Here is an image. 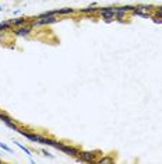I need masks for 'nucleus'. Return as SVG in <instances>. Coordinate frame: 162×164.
I'll list each match as a JSON object with an SVG mask.
<instances>
[{
  "mask_svg": "<svg viewBox=\"0 0 162 164\" xmlns=\"http://www.w3.org/2000/svg\"><path fill=\"white\" fill-rule=\"evenodd\" d=\"M18 133L20 135H23L24 138H27L28 140H31V142H34V143H41V145H48V146H52V147H55V149H60V146H62V143L60 142H58V140H55V139H49V138H43V136H41V135H38V133H29V132H25L24 129H18Z\"/></svg>",
  "mask_w": 162,
  "mask_h": 164,
  "instance_id": "f257e3e1",
  "label": "nucleus"
},
{
  "mask_svg": "<svg viewBox=\"0 0 162 164\" xmlns=\"http://www.w3.org/2000/svg\"><path fill=\"white\" fill-rule=\"evenodd\" d=\"M55 23H58L56 16H49V17H42V19H37V20H34V21H31V27L35 28V27L49 25V24H55Z\"/></svg>",
  "mask_w": 162,
  "mask_h": 164,
  "instance_id": "f03ea898",
  "label": "nucleus"
},
{
  "mask_svg": "<svg viewBox=\"0 0 162 164\" xmlns=\"http://www.w3.org/2000/svg\"><path fill=\"white\" fill-rule=\"evenodd\" d=\"M134 8V6H120V7H113L115 10V19H118L119 21H122L124 19L126 13L127 11H131Z\"/></svg>",
  "mask_w": 162,
  "mask_h": 164,
  "instance_id": "7ed1b4c3",
  "label": "nucleus"
},
{
  "mask_svg": "<svg viewBox=\"0 0 162 164\" xmlns=\"http://www.w3.org/2000/svg\"><path fill=\"white\" fill-rule=\"evenodd\" d=\"M77 161H78V163H92V161H97V160H95V153H94V151H80Z\"/></svg>",
  "mask_w": 162,
  "mask_h": 164,
  "instance_id": "20e7f679",
  "label": "nucleus"
},
{
  "mask_svg": "<svg viewBox=\"0 0 162 164\" xmlns=\"http://www.w3.org/2000/svg\"><path fill=\"white\" fill-rule=\"evenodd\" d=\"M0 121L3 122V124H6L10 129H13V130H16V132H18V129L20 128L16 125V121H14L13 118H10L7 114H4V112H0Z\"/></svg>",
  "mask_w": 162,
  "mask_h": 164,
  "instance_id": "39448f33",
  "label": "nucleus"
},
{
  "mask_svg": "<svg viewBox=\"0 0 162 164\" xmlns=\"http://www.w3.org/2000/svg\"><path fill=\"white\" fill-rule=\"evenodd\" d=\"M60 151H63L64 154H67V156H71V157H77L80 153V150L77 147H74V146H68V145H63L60 146V149H59Z\"/></svg>",
  "mask_w": 162,
  "mask_h": 164,
  "instance_id": "423d86ee",
  "label": "nucleus"
},
{
  "mask_svg": "<svg viewBox=\"0 0 162 164\" xmlns=\"http://www.w3.org/2000/svg\"><path fill=\"white\" fill-rule=\"evenodd\" d=\"M13 32H14V35H17V37H28V35L32 32V27L31 25L16 27V29H14Z\"/></svg>",
  "mask_w": 162,
  "mask_h": 164,
  "instance_id": "0eeeda50",
  "label": "nucleus"
},
{
  "mask_svg": "<svg viewBox=\"0 0 162 164\" xmlns=\"http://www.w3.org/2000/svg\"><path fill=\"white\" fill-rule=\"evenodd\" d=\"M99 14L104 20H112L115 17V10L113 7H102L99 8Z\"/></svg>",
  "mask_w": 162,
  "mask_h": 164,
  "instance_id": "6e6552de",
  "label": "nucleus"
},
{
  "mask_svg": "<svg viewBox=\"0 0 162 164\" xmlns=\"http://www.w3.org/2000/svg\"><path fill=\"white\" fill-rule=\"evenodd\" d=\"M10 24L13 27H23V25H27L29 23V20H27L25 17H18V19H13V20H8Z\"/></svg>",
  "mask_w": 162,
  "mask_h": 164,
  "instance_id": "1a4fd4ad",
  "label": "nucleus"
},
{
  "mask_svg": "<svg viewBox=\"0 0 162 164\" xmlns=\"http://www.w3.org/2000/svg\"><path fill=\"white\" fill-rule=\"evenodd\" d=\"M14 143H16V145L18 146V147H20V149H21V150H23V151H25V154H27V156L29 157V161H31V163H35V160L32 159V154H31V151H29L28 149L25 147V146H24V145H21V143H18V142H14Z\"/></svg>",
  "mask_w": 162,
  "mask_h": 164,
  "instance_id": "9d476101",
  "label": "nucleus"
},
{
  "mask_svg": "<svg viewBox=\"0 0 162 164\" xmlns=\"http://www.w3.org/2000/svg\"><path fill=\"white\" fill-rule=\"evenodd\" d=\"M73 13H74V8H70V7L58 8V14H60V16H67V14H73Z\"/></svg>",
  "mask_w": 162,
  "mask_h": 164,
  "instance_id": "9b49d317",
  "label": "nucleus"
},
{
  "mask_svg": "<svg viewBox=\"0 0 162 164\" xmlns=\"http://www.w3.org/2000/svg\"><path fill=\"white\" fill-rule=\"evenodd\" d=\"M95 11H99V8L95 7V4H91L89 7L87 8H81L80 13H85V14H89V13H95Z\"/></svg>",
  "mask_w": 162,
  "mask_h": 164,
  "instance_id": "f8f14e48",
  "label": "nucleus"
},
{
  "mask_svg": "<svg viewBox=\"0 0 162 164\" xmlns=\"http://www.w3.org/2000/svg\"><path fill=\"white\" fill-rule=\"evenodd\" d=\"M11 24H10V21H2L0 23V32L2 31H7V29H11Z\"/></svg>",
  "mask_w": 162,
  "mask_h": 164,
  "instance_id": "ddd939ff",
  "label": "nucleus"
},
{
  "mask_svg": "<svg viewBox=\"0 0 162 164\" xmlns=\"http://www.w3.org/2000/svg\"><path fill=\"white\" fill-rule=\"evenodd\" d=\"M97 163L98 164H110V163H113V159L109 156H106V157H102V159L97 160Z\"/></svg>",
  "mask_w": 162,
  "mask_h": 164,
  "instance_id": "4468645a",
  "label": "nucleus"
},
{
  "mask_svg": "<svg viewBox=\"0 0 162 164\" xmlns=\"http://www.w3.org/2000/svg\"><path fill=\"white\" fill-rule=\"evenodd\" d=\"M137 10H140V11H149L152 8V6H145V4H141V6H137Z\"/></svg>",
  "mask_w": 162,
  "mask_h": 164,
  "instance_id": "2eb2a0df",
  "label": "nucleus"
},
{
  "mask_svg": "<svg viewBox=\"0 0 162 164\" xmlns=\"http://www.w3.org/2000/svg\"><path fill=\"white\" fill-rule=\"evenodd\" d=\"M0 149H3V150H6V151H8V153H13V150H11L10 147H8L7 145H4V143H2L0 142Z\"/></svg>",
  "mask_w": 162,
  "mask_h": 164,
  "instance_id": "dca6fc26",
  "label": "nucleus"
},
{
  "mask_svg": "<svg viewBox=\"0 0 162 164\" xmlns=\"http://www.w3.org/2000/svg\"><path fill=\"white\" fill-rule=\"evenodd\" d=\"M155 17H157V19H162V8L158 7V10L155 11Z\"/></svg>",
  "mask_w": 162,
  "mask_h": 164,
  "instance_id": "f3484780",
  "label": "nucleus"
},
{
  "mask_svg": "<svg viewBox=\"0 0 162 164\" xmlns=\"http://www.w3.org/2000/svg\"><path fill=\"white\" fill-rule=\"evenodd\" d=\"M42 153H43V156H46V157H53V154H50L48 150H42Z\"/></svg>",
  "mask_w": 162,
  "mask_h": 164,
  "instance_id": "a211bd4d",
  "label": "nucleus"
},
{
  "mask_svg": "<svg viewBox=\"0 0 162 164\" xmlns=\"http://www.w3.org/2000/svg\"><path fill=\"white\" fill-rule=\"evenodd\" d=\"M2 40H3V35H2V34H0V42H2Z\"/></svg>",
  "mask_w": 162,
  "mask_h": 164,
  "instance_id": "6ab92c4d",
  "label": "nucleus"
},
{
  "mask_svg": "<svg viewBox=\"0 0 162 164\" xmlns=\"http://www.w3.org/2000/svg\"><path fill=\"white\" fill-rule=\"evenodd\" d=\"M2 10H3V8H2V7H0V11H2Z\"/></svg>",
  "mask_w": 162,
  "mask_h": 164,
  "instance_id": "aec40b11",
  "label": "nucleus"
},
{
  "mask_svg": "<svg viewBox=\"0 0 162 164\" xmlns=\"http://www.w3.org/2000/svg\"><path fill=\"white\" fill-rule=\"evenodd\" d=\"M0 164H2V159H0Z\"/></svg>",
  "mask_w": 162,
  "mask_h": 164,
  "instance_id": "412c9836",
  "label": "nucleus"
}]
</instances>
